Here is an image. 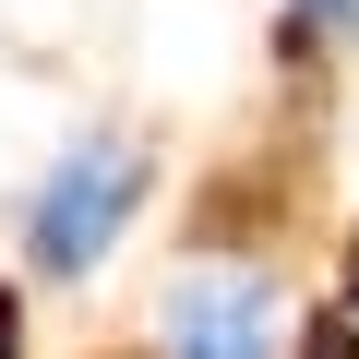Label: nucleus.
Instances as JSON below:
<instances>
[{
  "mask_svg": "<svg viewBox=\"0 0 359 359\" xmlns=\"http://www.w3.org/2000/svg\"><path fill=\"white\" fill-rule=\"evenodd\" d=\"M311 36H359V0H287V13H276V48L299 60Z\"/></svg>",
  "mask_w": 359,
  "mask_h": 359,
  "instance_id": "7ed1b4c3",
  "label": "nucleus"
},
{
  "mask_svg": "<svg viewBox=\"0 0 359 359\" xmlns=\"http://www.w3.org/2000/svg\"><path fill=\"white\" fill-rule=\"evenodd\" d=\"M335 311H359V252H347V287H335Z\"/></svg>",
  "mask_w": 359,
  "mask_h": 359,
  "instance_id": "423d86ee",
  "label": "nucleus"
},
{
  "mask_svg": "<svg viewBox=\"0 0 359 359\" xmlns=\"http://www.w3.org/2000/svg\"><path fill=\"white\" fill-rule=\"evenodd\" d=\"M144 192H156V156H144L120 120H84V132L48 156V180L25 192V276H36V287H96L108 252L132 240Z\"/></svg>",
  "mask_w": 359,
  "mask_h": 359,
  "instance_id": "f257e3e1",
  "label": "nucleus"
},
{
  "mask_svg": "<svg viewBox=\"0 0 359 359\" xmlns=\"http://www.w3.org/2000/svg\"><path fill=\"white\" fill-rule=\"evenodd\" d=\"M0 359H25V287H0Z\"/></svg>",
  "mask_w": 359,
  "mask_h": 359,
  "instance_id": "39448f33",
  "label": "nucleus"
},
{
  "mask_svg": "<svg viewBox=\"0 0 359 359\" xmlns=\"http://www.w3.org/2000/svg\"><path fill=\"white\" fill-rule=\"evenodd\" d=\"M287 359H359V311H323V323H311Z\"/></svg>",
  "mask_w": 359,
  "mask_h": 359,
  "instance_id": "20e7f679",
  "label": "nucleus"
},
{
  "mask_svg": "<svg viewBox=\"0 0 359 359\" xmlns=\"http://www.w3.org/2000/svg\"><path fill=\"white\" fill-rule=\"evenodd\" d=\"M276 347H287V287L264 252H192L144 323V359H276Z\"/></svg>",
  "mask_w": 359,
  "mask_h": 359,
  "instance_id": "f03ea898",
  "label": "nucleus"
}]
</instances>
